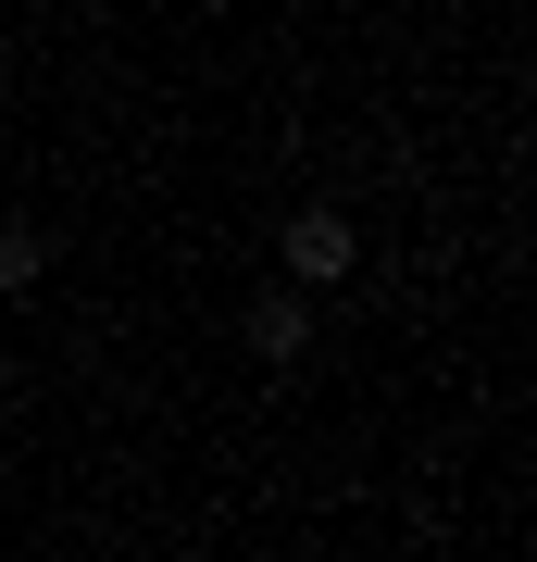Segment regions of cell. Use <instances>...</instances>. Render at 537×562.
Segmentation results:
<instances>
[{"mask_svg": "<svg viewBox=\"0 0 537 562\" xmlns=\"http://www.w3.org/2000/svg\"><path fill=\"white\" fill-rule=\"evenodd\" d=\"M250 350H262V362H300V350H313V313H300V288H262V301H250Z\"/></svg>", "mask_w": 537, "mask_h": 562, "instance_id": "7a4b0ae2", "label": "cell"}, {"mask_svg": "<svg viewBox=\"0 0 537 562\" xmlns=\"http://www.w3.org/2000/svg\"><path fill=\"white\" fill-rule=\"evenodd\" d=\"M350 250H362V238H350V213H300L288 238H276L288 288H338V276H350Z\"/></svg>", "mask_w": 537, "mask_h": 562, "instance_id": "6da1fadb", "label": "cell"}, {"mask_svg": "<svg viewBox=\"0 0 537 562\" xmlns=\"http://www.w3.org/2000/svg\"><path fill=\"white\" fill-rule=\"evenodd\" d=\"M38 262H51V238H38V225H0V288H13V301L38 288Z\"/></svg>", "mask_w": 537, "mask_h": 562, "instance_id": "3957f363", "label": "cell"}]
</instances>
